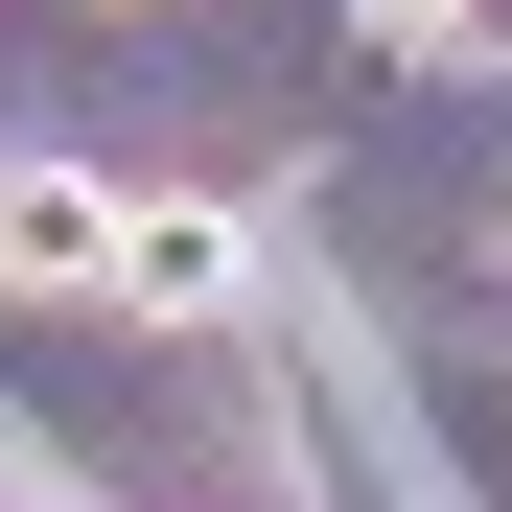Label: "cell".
Returning a JSON list of instances; mask_svg holds the SVG:
<instances>
[{"instance_id": "obj_1", "label": "cell", "mask_w": 512, "mask_h": 512, "mask_svg": "<svg viewBox=\"0 0 512 512\" xmlns=\"http://www.w3.org/2000/svg\"><path fill=\"white\" fill-rule=\"evenodd\" d=\"M117 256H140V187H117V163H70V140H24V163H0V303L117 326Z\"/></svg>"}, {"instance_id": "obj_2", "label": "cell", "mask_w": 512, "mask_h": 512, "mask_svg": "<svg viewBox=\"0 0 512 512\" xmlns=\"http://www.w3.org/2000/svg\"><path fill=\"white\" fill-rule=\"evenodd\" d=\"M256 303V233L210 187H140V256H117V326H233Z\"/></svg>"}, {"instance_id": "obj_3", "label": "cell", "mask_w": 512, "mask_h": 512, "mask_svg": "<svg viewBox=\"0 0 512 512\" xmlns=\"http://www.w3.org/2000/svg\"><path fill=\"white\" fill-rule=\"evenodd\" d=\"M373 70H489V0H350Z\"/></svg>"}, {"instance_id": "obj_4", "label": "cell", "mask_w": 512, "mask_h": 512, "mask_svg": "<svg viewBox=\"0 0 512 512\" xmlns=\"http://www.w3.org/2000/svg\"><path fill=\"white\" fill-rule=\"evenodd\" d=\"M94 24H117V0H94Z\"/></svg>"}]
</instances>
